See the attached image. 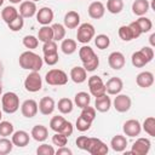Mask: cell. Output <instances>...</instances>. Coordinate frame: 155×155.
<instances>
[{
	"mask_svg": "<svg viewBox=\"0 0 155 155\" xmlns=\"http://www.w3.org/2000/svg\"><path fill=\"white\" fill-rule=\"evenodd\" d=\"M18 63L22 69L31 70V71H39L44 65L42 58L38 53L33 52L31 50L22 52L18 58Z\"/></svg>",
	"mask_w": 155,
	"mask_h": 155,
	"instance_id": "1",
	"label": "cell"
},
{
	"mask_svg": "<svg viewBox=\"0 0 155 155\" xmlns=\"http://www.w3.org/2000/svg\"><path fill=\"white\" fill-rule=\"evenodd\" d=\"M11 4H19V2H22V0H8Z\"/></svg>",
	"mask_w": 155,
	"mask_h": 155,
	"instance_id": "56",
	"label": "cell"
},
{
	"mask_svg": "<svg viewBox=\"0 0 155 155\" xmlns=\"http://www.w3.org/2000/svg\"><path fill=\"white\" fill-rule=\"evenodd\" d=\"M58 50V46L56 44L54 40H51V41H47V42H44L42 45V52L44 54H51V53H56Z\"/></svg>",
	"mask_w": 155,
	"mask_h": 155,
	"instance_id": "47",
	"label": "cell"
},
{
	"mask_svg": "<svg viewBox=\"0 0 155 155\" xmlns=\"http://www.w3.org/2000/svg\"><path fill=\"white\" fill-rule=\"evenodd\" d=\"M87 84H88L90 93L93 97H99V96H103L107 93L105 92V84L103 82L101 76H98V75L90 76L87 80Z\"/></svg>",
	"mask_w": 155,
	"mask_h": 155,
	"instance_id": "8",
	"label": "cell"
},
{
	"mask_svg": "<svg viewBox=\"0 0 155 155\" xmlns=\"http://www.w3.org/2000/svg\"><path fill=\"white\" fill-rule=\"evenodd\" d=\"M1 117H2V111L0 110V121H1Z\"/></svg>",
	"mask_w": 155,
	"mask_h": 155,
	"instance_id": "59",
	"label": "cell"
},
{
	"mask_svg": "<svg viewBox=\"0 0 155 155\" xmlns=\"http://www.w3.org/2000/svg\"><path fill=\"white\" fill-rule=\"evenodd\" d=\"M52 33H53V40L54 41H62L65 36V27L61 23H54L51 25Z\"/></svg>",
	"mask_w": 155,
	"mask_h": 155,
	"instance_id": "35",
	"label": "cell"
},
{
	"mask_svg": "<svg viewBox=\"0 0 155 155\" xmlns=\"http://www.w3.org/2000/svg\"><path fill=\"white\" fill-rule=\"evenodd\" d=\"M64 121H65V119H64L63 116L56 115V116H53V117L50 120V128H51L52 131H54V132H58Z\"/></svg>",
	"mask_w": 155,
	"mask_h": 155,
	"instance_id": "43",
	"label": "cell"
},
{
	"mask_svg": "<svg viewBox=\"0 0 155 155\" xmlns=\"http://www.w3.org/2000/svg\"><path fill=\"white\" fill-rule=\"evenodd\" d=\"M86 151L90 153L91 155H105V154H108L109 148L99 138L90 137L88 138L87 147H86Z\"/></svg>",
	"mask_w": 155,
	"mask_h": 155,
	"instance_id": "7",
	"label": "cell"
},
{
	"mask_svg": "<svg viewBox=\"0 0 155 155\" xmlns=\"http://www.w3.org/2000/svg\"><path fill=\"white\" fill-rule=\"evenodd\" d=\"M53 17H54V13L50 7L45 6L36 11V21L41 25H48L53 21Z\"/></svg>",
	"mask_w": 155,
	"mask_h": 155,
	"instance_id": "16",
	"label": "cell"
},
{
	"mask_svg": "<svg viewBox=\"0 0 155 155\" xmlns=\"http://www.w3.org/2000/svg\"><path fill=\"white\" fill-rule=\"evenodd\" d=\"M122 131L127 137H137L142 132V125L138 120L136 119H130L124 122L122 125Z\"/></svg>",
	"mask_w": 155,
	"mask_h": 155,
	"instance_id": "10",
	"label": "cell"
},
{
	"mask_svg": "<svg viewBox=\"0 0 155 155\" xmlns=\"http://www.w3.org/2000/svg\"><path fill=\"white\" fill-rule=\"evenodd\" d=\"M113 105H114V109H115L117 113H127V111L131 109V105H132L131 97L127 96V94L119 93V94H116V97L114 98Z\"/></svg>",
	"mask_w": 155,
	"mask_h": 155,
	"instance_id": "9",
	"label": "cell"
},
{
	"mask_svg": "<svg viewBox=\"0 0 155 155\" xmlns=\"http://www.w3.org/2000/svg\"><path fill=\"white\" fill-rule=\"evenodd\" d=\"M136 84L142 88H149L154 84V74L151 71H142L136 76Z\"/></svg>",
	"mask_w": 155,
	"mask_h": 155,
	"instance_id": "20",
	"label": "cell"
},
{
	"mask_svg": "<svg viewBox=\"0 0 155 155\" xmlns=\"http://www.w3.org/2000/svg\"><path fill=\"white\" fill-rule=\"evenodd\" d=\"M74 103H75L79 108L82 109V108L90 105V103H91V96H90L87 92H84V91L78 92V93L75 94V97H74Z\"/></svg>",
	"mask_w": 155,
	"mask_h": 155,
	"instance_id": "29",
	"label": "cell"
},
{
	"mask_svg": "<svg viewBox=\"0 0 155 155\" xmlns=\"http://www.w3.org/2000/svg\"><path fill=\"white\" fill-rule=\"evenodd\" d=\"M63 22H64L63 25H64L67 29H75V28H78L79 24H80V15H79L76 11H74V10L68 11V12L64 15Z\"/></svg>",
	"mask_w": 155,
	"mask_h": 155,
	"instance_id": "21",
	"label": "cell"
},
{
	"mask_svg": "<svg viewBox=\"0 0 155 155\" xmlns=\"http://www.w3.org/2000/svg\"><path fill=\"white\" fill-rule=\"evenodd\" d=\"M140 51L145 54V57L148 58L149 62L153 61V58H154V50H153V47H150V46H144V47L140 48Z\"/></svg>",
	"mask_w": 155,
	"mask_h": 155,
	"instance_id": "53",
	"label": "cell"
},
{
	"mask_svg": "<svg viewBox=\"0 0 155 155\" xmlns=\"http://www.w3.org/2000/svg\"><path fill=\"white\" fill-rule=\"evenodd\" d=\"M42 61H44V63H46L47 65H54V64H57L58 61H59L58 52H56V53H51V54H44Z\"/></svg>",
	"mask_w": 155,
	"mask_h": 155,
	"instance_id": "50",
	"label": "cell"
},
{
	"mask_svg": "<svg viewBox=\"0 0 155 155\" xmlns=\"http://www.w3.org/2000/svg\"><path fill=\"white\" fill-rule=\"evenodd\" d=\"M149 8H150V4L148 0H134L132 2V12L138 17L147 15Z\"/></svg>",
	"mask_w": 155,
	"mask_h": 155,
	"instance_id": "24",
	"label": "cell"
},
{
	"mask_svg": "<svg viewBox=\"0 0 155 155\" xmlns=\"http://www.w3.org/2000/svg\"><path fill=\"white\" fill-rule=\"evenodd\" d=\"M127 144H128L127 138H126L125 136H122V134H116V136H114V137L111 138V140H110V147H111V149H113L114 151H116V153H122V151H125L126 148H127Z\"/></svg>",
	"mask_w": 155,
	"mask_h": 155,
	"instance_id": "22",
	"label": "cell"
},
{
	"mask_svg": "<svg viewBox=\"0 0 155 155\" xmlns=\"http://www.w3.org/2000/svg\"><path fill=\"white\" fill-rule=\"evenodd\" d=\"M38 39H39V41H42V42H47V41L53 40L52 28L50 25H42L38 31Z\"/></svg>",
	"mask_w": 155,
	"mask_h": 155,
	"instance_id": "32",
	"label": "cell"
},
{
	"mask_svg": "<svg viewBox=\"0 0 155 155\" xmlns=\"http://www.w3.org/2000/svg\"><path fill=\"white\" fill-rule=\"evenodd\" d=\"M80 116L84 117L85 120L90 121V122H93L94 119H96V109H94V107H90V105H87V107L82 108Z\"/></svg>",
	"mask_w": 155,
	"mask_h": 155,
	"instance_id": "41",
	"label": "cell"
},
{
	"mask_svg": "<svg viewBox=\"0 0 155 155\" xmlns=\"http://www.w3.org/2000/svg\"><path fill=\"white\" fill-rule=\"evenodd\" d=\"M54 153H56L54 148L52 145L46 144V143L39 145L38 149H36V154L38 155H54Z\"/></svg>",
	"mask_w": 155,
	"mask_h": 155,
	"instance_id": "48",
	"label": "cell"
},
{
	"mask_svg": "<svg viewBox=\"0 0 155 155\" xmlns=\"http://www.w3.org/2000/svg\"><path fill=\"white\" fill-rule=\"evenodd\" d=\"M136 22H137V24H138V27H139L142 34H143V33H148V31H150L151 28H153V22H151V19L148 18V17L140 16L138 19H136Z\"/></svg>",
	"mask_w": 155,
	"mask_h": 155,
	"instance_id": "36",
	"label": "cell"
},
{
	"mask_svg": "<svg viewBox=\"0 0 155 155\" xmlns=\"http://www.w3.org/2000/svg\"><path fill=\"white\" fill-rule=\"evenodd\" d=\"M45 81L51 86H63L68 82V75L62 69H50L45 75Z\"/></svg>",
	"mask_w": 155,
	"mask_h": 155,
	"instance_id": "4",
	"label": "cell"
},
{
	"mask_svg": "<svg viewBox=\"0 0 155 155\" xmlns=\"http://www.w3.org/2000/svg\"><path fill=\"white\" fill-rule=\"evenodd\" d=\"M18 16H19V12L15 6H10L8 5V6L4 7V10L1 11V18L4 19V22L6 24H8L12 21H15Z\"/></svg>",
	"mask_w": 155,
	"mask_h": 155,
	"instance_id": "27",
	"label": "cell"
},
{
	"mask_svg": "<svg viewBox=\"0 0 155 155\" xmlns=\"http://www.w3.org/2000/svg\"><path fill=\"white\" fill-rule=\"evenodd\" d=\"M117 34H119V38L122 40V41H131L133 40V34H132V30L128 25H121L117 30Z\"/></svg>",
	"mask_w": 155,
	"mask_h": 155,
	"instance_id": "40",
	"label": "cell"
},
{
	"mask_svg": "<svg viewBox=\"0 0 155 155\" xmlns=\"http://www.w3.org/2000/svg\"><path fill=\"white\" fill-rule=\"evenodd\" d=\"M155 33H153L151 35H150V38H149V42H150V47H154L155 46Z\"/></svg>",
	"mask_w": 155,
	"mask_h": 155,
	"instance_id": "55",
	"label": "cell"
},
{
	"mask_svg": "<svg viewBox=\"0 0 155 155\" xmlns=\"http://www.w3.org/2000/svg\"><path fill=\"white\" fill-rule=\"evenodd\" d=\"M125 63H126V58H125L124 53L120 52V51H114L108 57V64L114 70L122 69L125 67Z\"/></svg>",
	"mask_w": 155,
	"mask_h": 155,
	"instance_id": "12",
	"label": "cell"
},
{
	"mask_svg": "<svg viewBox=\"0 0 155 155\" xmlns=\"http://www.w3.org/2000/svg\"><path fill=\"white\" fill-rule=\"evenodd\" d=\"M94 34H96V30H94V27L91 24V23H82V24H79L78 27V31H76V39H78V42L80 44H88L93 38H94Z\"/></svg>",
	"mask_w": 155,
	"mask_h": 155,
	"instance_id": "5",
	"label": "cell"
},
{
	"mask_svg": "<svg viewBox=\"0 0 155 155\" xmlns=\"http://www.w3.org/2000/svg\"><path fill=\"white\" fill-rule=\"evenodd\" d=\"M39 111L38 108V103L34 99H25L22 104H21V113L24 117L27 119H31L34 117Z\"/></svg>",
	"mask_w": 155,
	"mask_h": 155,
	"instance_id": "13",
	"label": "cell"
},
{
	"mask_svg": "<svg viewBox=\"0 0 155 155\" xmlns=\"http://www.w3.org/2000/svg\"><path fill=\"white\" fill-rule=\"evenodd\" d=\"M38 108L42 115H51L56 109V102L52 97H42L38 104Z\"/></svg>",
	"mask_w": 155,
	"mask_h": 155,
	"instance_id": "17",
	"label": "cell"
},
{
	"mask_svg": "<svg viewBox=\"0 0 155 155\" xmlns=\"http://www.w3.org/2000/svg\"><path fill=\"white\" fill-rule=\"evenodd\" d=\"M151 148V143L148 138H138L131 148V153L134 155H147Z\"/></svg>",
	"mask_w": 155,
	"mask_h": 155,
	"instance_id": "11",
	"label": "cell"
},
{
	"mask_svg": "<svg viewBox=\"0 0 155 155\" xmlns=\"http://www.w3.org/2000/svg\"><path fill=\"white\" fill-rule=\"evenodd\" d=\"M13 143L7 137H1L0 138V155H6L12 151Z\"/></svg>",
	"mask_w": 155,
	"mask_h": 155,
	"instance_id": "39",
	"label": "cell"
},
{
	"mask_svg": "<svg viewBox=\"0 0 155 155\" xmlns=\"http://www.w3.org/2000/svg\"><path fill=\"white\" fill-rule=\"evenodd\" d=\"M11 140L13 143V145L18 147V148H24L25 145L29 144V140H30V136L28 132L23 131V130H18L16 132L12 133V137H11Z\"/></svg>",
	"mask_w": 155,
	"mask_h": 155,
	"instance_id": "19",
	"label": "cell"
},
{
	"mask_svg": "<svg viewBox=\"0 0 155 155\" xmlns=\"http://www.w3.org/2000/svg\"><path fill=\"white\" fill-rule=\"evenodd\" d=\"M128 27H130L131 30H132L133 39H137V38H139V36L142 35V31H140V29H139V27H138V24H137L136 21H134V22H131V23L128 24Z\"/></svg>",
	"mask_w": 155,
	"mask_h": 155,
	"instance_id": "52",
	"label": "cell"
},
{
	"mask_svg": "<svg viewBox=\"0 0 155 155\" xmlns=\"http://www.w3.org/2000/svg\"><path fill=\"white\" fill-rule=\"evenodd\" d=\"M87 12L92 19H101L105 13V6L102 1H93L90 4Z\"/></svg>",
	"mask_w": 155,
	"mask_h": 155,
	"instance_id": "18",
	"label": "cell"
},
{
	"mask_svg": "<svg viewBox=\"0 0 155 155\" xmlns=\"http://www.w3.org/2000/svg\"><path fill=\"white\" fill-rule=\"evenodd\" d=\"M110 107H111V99H110V97L107 96V93L103 94V96L96 97L94 109L97 111H99V113H107V111H109Z\"/></svg>",
	"mask_w": 155,
	"mask_h": 155,
	"instance_id": "23",
	"label": "cell"
},
{
	"mask_svg": "<svg viewBox=\"0 0 155 155\" xmlns=\"http://www.w3.org/2000/svg\"><path fill=\"white\" fill-rule=\"evenodd\" d=\"M61 50L64 54H73L78 50L76 41L73 39H63L61 44Z\"/></svg>",
	"mask_w": 155,
	"mask_h": 155,
	"instance_id": "31",
	"label": "cell"
},
{
	"mask_svg": "<svg viewBox=\"0 0 155 155\" xmlns=\"http://www.w3.org/2000/svg\"><path fill=\"white\" fill-rule=\"evenodd\" d=\"M1 108L6 114H13L19 109V97L15 92H5L1 96Z\"/></svg>",
	"mask_w": 155,
	"mask_h": 155,
	"instance_id": "3",
	"label": "cell"
},
{
	"mask_svg": "<svg viewBox=\"0 0 155 155\" xmlns=\"http://www.w3.org/2000/svg\"><path fill=\"white\" fill-rule=\"evenodd\" d=\"M4 1H5V0H0V6H2V4H4Z\"/></svg>",
	"mask_w": 155,
	"mask_h": 155,
	"instance_id": "58",
	"label": "cell"
},
{
	"mask_svg": "<svg viewBox=\"0 0 155 155\" xmlns=\"http://www.w3.org/2000/svg\"><path fill=\"white\" fill-rule=\"evenodd\" d=\"M13 133V125L10 121H0V136L8 137Z\"/></svg>",
	"mask_w": 155,
	"mask_h": 155,
	"instance_id": "42",
	"label": "cell"
},
{
	"mask_svg": "<svg viewBox=\"0 0 155 155\" xmlns=\"http://www.w3.org/2000/svg\"><path fill=\"white\" fill-rule=\"evenodd\" d=\"M124 10V0H107V11L117 15Z\"/></svg>",
	"mask_w": 155,
	"mask_h": 155,
	"instance_id": "33",
	"label": "cell"
},
{
	"mask_svg": "<svg viewBox=\"0 0 155 155\" xmlns=\"http://www.w3.org/2000/svg\"><path fill=\"white\" fill-rule=\"evenodd\" d=\"M36 11H38V7H36V4L31 0H27V1H22L21 5H19V15L23 17V18H31L36 15Z\"/></svg>",
	"mask_w": 155,
	"mask_h": 155,
	"instance_id": "15",
	"label": "cell"
},
{
	"mask_svg": "<svg viewBox=\"0 0 155 155\" xmlns=\"http://www.w3.org/2000/svg\"><path fill=\"white\" fill-rule=\"evenodd\" d=\"M7 25H8V29L11 31H19L23 28V25H24V18L19 15L15 21H12L11 23H8Z\"/></svg>",
	"mask_w": 155,
	"mask_h": 155,
	"instance_id": "45",
	"label": "cell"
},
{
	"mask_svg": "<svg viewBox=\"0 0 155 155\" xmlns=\"http://www.w3.org/2000/svg\"><path fill=\"white\" fill-rule=\"evenodd\" d=\"M30 136L33 137V139H35L36 142H45L48 137V130L46 126L44 125H35L31 128Z\"/></svg>",
	"mask_w": 155,
	"mask_h": 155,
	"instance_id": "26",
	"label": "cell"
},
{
	"mask_svg": "<svg viewBox=\"0 0 155 155\" xmlns=\"http://www.w3.org/2000/svg\"><path fill=\"white\" fill-rule=\"evenodd\" d=\"M88 138L90 137H86V136H79L75 140L76 143V147L81 150H86V147H87V143H88Z\"/></svg>",
	"mask_w": 155,
	"mask_h": 155,
	"instance_id": "51",
	"label": "cell"
},
{
	"mask_svg": "<svg viewBox=\"0 0 155 155\" xmlns=\"http://www.w3.org/2000/svg\"><path fill=\"white\" fill-rule=\"evenodd\" d=\"M91 125H92V122L85 120V119L81 117V116H79V117L76 119V122H75V127H76L78 131H80V132L88 131V130L91 128Z\"/></svg>",
	"mask_w": 155,
	"mask_h": 155,
	"instance_id": "46",
	"label": "cell"
},
{
	"mask_svg": "<svg viewBox=\"0 0 155 155\" xmlns=\"http://www.w3.org/2000/svg\"><path fill=\"white\" fill-rule=\"evenodd\" d=\"M42 87V79L39 74V71H31L27 75L25 80H24V88L28 92L35 93L39 92Z\"/></svg>",
	"mask_w": 155,
	"mask_h": 155,
	"instance_id": "6",
	"label": "cell"
},
{
	"mask_svg": "<svg viewBox=\"0 0 155 155\" xmlns=\"http://www.w3.org/2000/svg\"><path fill=\"white\" fill-rule=\"evenodd\" d=\"M31 1H34V2H36V1H40V0H31Z\"/></svg>",
	"mask_w": 155,
	"mask_h": 155,
	"instance_id": "60",
	"label": "cell"
},
{
	"mask_svg": "<svg viewBox=\"0 0 155 155\" xmlns=\"http://www.w3.org/2000/svg\"><path fill=\"white\" fill-rule=\"evenodd\" d=\"M57 108L62 114H70L73 111V109H74V103H73V101L70 98L63 97V98H61L58 101Z\"/></svg>",
	"mask_w": 155,
	"mask_h": 155,
	"instance_id": "30",
	"label": "cell"
},
{
	"mask_svg": "<svg viewBox=\"0 0 155 155\" xmlns=\"http://www.w3.org/2000/svg\"><path fill=\"white\" fill-rule=\"evenodd\" d=\"M94 45L97 46V48L99 50H105L109 47L110 45V39L108 35L105 34H98L96 38H94Z\"/></svg>",
	"mask_w": 155,
	"mask_h": 155,
	"instance_id": "37",
	"label": "cell"
},
{
	"mask_svg": "<svg viewBox=\"0 0 155 155\" xmlns=\"http://www.w3.org/2000/svg\"><path fill=\"white\" fill-rule=\"evenodd\" d=\"M124 88V82L120 78L117 76H113L110 78L107 84H105V92L110 96H116L119 94Z\"/></svg>",
	"mask_w": 155,
	"mask_h": 155,
	"instance_id": "14",
	"label": "cell"
},
{
	"mask_svg": "<svg viewBox=\"0 0 155 155\" xmlns=\"http://www.w3.org/2000/svg\"><path fill=\"white\" fill-rule=\"evenodd\" d=\"M142 130L149 134L150 137H155V117L154 116H149L143 121L142 125Z\"/></svg>",
	"mask_w": 155,
	"mask_h": 155,
	"instance_id": "34",
	"label": "cell"
},
{
	"mask_svg": "<svg viewBox=\"0 0 155 155\" xmlns=\"http://www.w3.org/2000/svg\"><path fill=\"white\" fill-rule=\"evenodd\" d=\"M52 143H53L54 145H57L58 148H59V147H64V145H67V143H68V137L64 136L63 133L56 132V133L52 136Z\"/></svg>",
	"mask_w": 155,
	"mask_h": 155,
	"instance_id": "44",
	"label": "cell"
},
{
	"mask_svg": "<svg viewBox=\"0 0 155 155\" xmlns=\"http://www.w3.org/2000/svg\"><path fill=\"white\" fill-rule=\"evenodd\" d=\"M69 76L75 84H82L87 80V71L84 67H73Z\"/></svg>",
	"mask_w": 155,
	"mask_h": 155,
	"instance_id": "25",
	"label": "cell"
},
{
	"mask_svg": "<svg viewBox=\"0 0 155 155\" xmlns=\"http://www.w3.org/2000/svg\"><path fill=\"white\" fill-rule=\"evenodd\" d=\"M22 44L25 48L28 50H34L39 46V39L34 35H25L23 39H22Z\"/></svg>",
	"mask_w": 155,
	"mask_h": 155,
	"instance_id": "38",
	"label": "cell"
},
{
	"mask_svg": "<svg viewBox=\"0 0 155 155\" xmlns=\"http://www.w3.org/2000/svg\"><path fill=\"white\" fill-rule=\"evenodd\" d=\"M54 154H57V155H71L73 151H71V149H69V148H67V147L64 145V147H59V148L56 150Z\"/></svg>",
	"mask_w": 155,
	"mask_h": 155,
	"instance_id": "54",
	"label": "cell"
},
{
	"mask_svg": "<svg viewBox=\"0 0 155 155\" xmlns=\"http://www.w3.org/2000/svg\"><path fill=\"white\" fill-rule=\"evenodd\" d=\"M131 62H132V65L136 67V68H143V67H145L148 63H150V62L148 61V58L145 57V54H144L140 50L132 53V56H131Z\"/></svg>",
	"mask_w": 155,
	"mask_h": 155,
	"instance_id": "28",
	"label": "cell"
},
{
	"mask_svg": "<svg viewBox=\"0 0 155 155\" xmlns=\"http://www.w3.org/2000/svg\"><path fill=\"white\" fill-rule=\"evenodd\" d=\"M73 131H74V126H73V124L70 122V121H64L63 122V125L61 126V128H59V133H63L64 136H67L68 138H69V136H71L73 134Z\"/></svg>",
	"mask_w": 155,
	"mask_h": 155,
	"instance_id": "49",
	"label": "cell"
},
{
	"mask_svg": "<svg viewBox=\"0 0 155 155\" xmlns=\"http://www.w3.org/2000/svg\"><path fill=\"white\" fill-rule=\"evenodd\" d=\"M1 93H2V85H1V82H0V96H1Z\"/></svg>",
	"mask_w": 155,
	"mask_h": 155,
	"instance_id": "57",
	"label": "cell"
},
{
	"mask_svg": "<svg viewBox=\"0 0 155 155\" xmlns=\"http://www.w3.org/2000/svg\"><path fill=\"white\" fill-rule=\"evenodd\" d=\"M79 57H80V59H81L86 71H94L98 68V65H99L98 56L94 53L93 48L87 46V45H84L82 47H80Z\"/></svg>",
	"mask_w": 155,
	"mask_h": 155,
	"instance_id": "2",
	"label": "cell"
}]
</instances>
